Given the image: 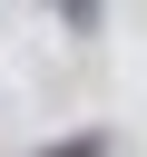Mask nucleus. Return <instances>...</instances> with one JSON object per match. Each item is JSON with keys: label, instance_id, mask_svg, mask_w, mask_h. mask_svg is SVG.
<instances>
[{"label": "nucleus", "instance_id": "1", "mask_svg": "<svg viewBox=\"0 0 147 157\" xmlns=\"http://www.w3.org/2000/svg\"><path fill=\"white\" fill-rule=\"evenodd\" d=\"M59 157H98V137H69V147H59Z\"/></svg>", "mask_w": 147, "mask_h": 157}]
</instances>
